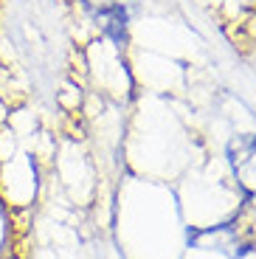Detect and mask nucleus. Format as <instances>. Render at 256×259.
<instances>
[{
  "mask_svg": "<svg viewBox=\"0 0 256 259\" xmlns=\"http://www.w3.org/2000/svg\"><path fill=\"white\" fill-rule=\"evenodd\" d=\"M84 6L96 12V17L102 20V26L107 28L113 37H121V34H124L127 14H124V9H121L118 0H84Z\"/></svg>",
  "mask_w": 256,
  "mask_h": 259,
  "instance_id": "obj_3",
  "label": "nucleus"
},
{
  "mask_svg": "<svg viewBox=\"0 0 256 259\" xmlns=\"http://www.w3.org/2000/svg\"><path fill=\"white\" fill-rule=\"evenodd\" d=\"M194 242L200 248H208V251H225L228 256H239V253L248 248V240L239 237V231H234V226H217L214 231H203L194 234Z\"/></svg>",
  "mask_w": 256,
  "mask_h": 259,
  "instance_id": "obj_2",
  "label": "nucleus"
},
{
  "mask_svg": "<svg viewBox=\"0 0 256 259\" xmlns=\"http://www.w3.org/2000/svg\"><path fill=\"white\" fill-rule=\"evenodd\" d=\"M228 163L242 192L256 203V136H237L228 144Z\"/></svg>",
  "mask_w": 256,
  "mask_h": 259,
  "instance_id": "obj_1",
  "label": "nucleus"
}]
</instances>
